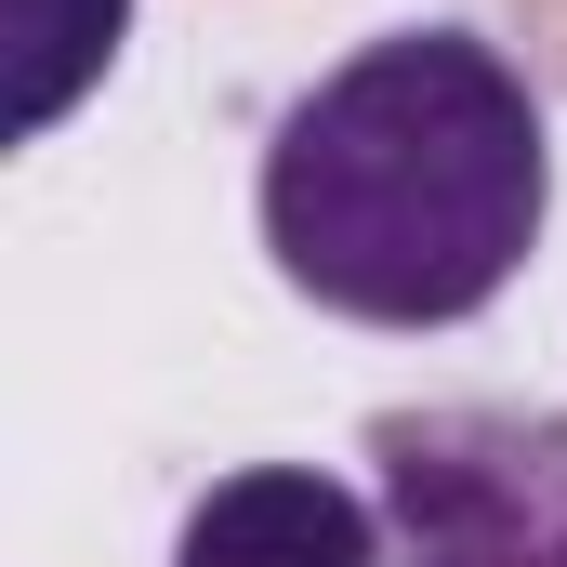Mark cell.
Segmentation results:
<instances>
[{
	"mask_svg": "<svg viewBox=\"0 0 567 567\" xmlns=\"http://www.w3.org/2000/svg\"><path fill=\"white\" fill-rule=\"evenodd\" d=\"M370 502L396 567H567V410H515V396L383 410Z\"/></svg>",
	"mask_w": 567,
	"mask_h": 567,
	"instance_id": "7a4b0ae2",
	"label": "cell"
},
{
	"mask_svg": "<svg viewBox=\"0 0 567 567\" xmlns=\"http://www.w3.org/2000/svg\"><path fill=\"white\" fill-rule=\"evenodd\" d=\"M383 502H357L343 475L317 462H251V475H212L172 528V567H383Z\"/></svg>",
	"mask_w": 567,
	"mask_h": 567,
	"instance_id": "3957f363",
	"label": "cell"
},
{
	"mask_svg": "<svg viewBox=\"0 0 567 567\" xmlns=\"http://www.w3.org/2000/svg\"><path fill=\"white\" fill-rule=\"evenodd\" d=\"M265 251L317 317L462 330L528 278L555 212V120L475 27H383L265 133Z\"/></svg>",
	"mask_w": 567,
	"mask_h": 567,
	"instance_id": "6da1fadb",
	"label": "cell"
},
{
	"mask_svg": "<svg viewBox=\"0 0 567 567\" xmlns=\"http://www.w3.org/2000/svg\"><path fill=\"white\" fill-rule=\"evenodd\" d=\"M120 27H133V0H27V93H13V133H53L66 93H80L93 66H120Z\"/></svg>",
	"mask_w": 567,
	"mask_h": 567,
	"instance_id": "277c9868",
	"label": "cell"
}]
</instances>
